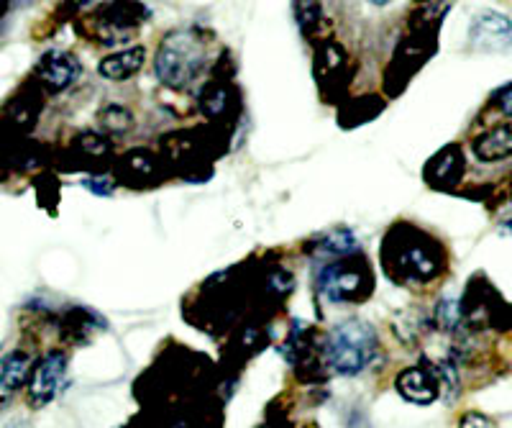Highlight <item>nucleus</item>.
<instances>
[{"label":"nucleus","instance_id":"nucleus-15","mask_svg":"<svg viewBox=\"0 0 512 428\" xmlns=\"http://www.w3.org/2000/svg\"><path fill=\"white\" fill-rule=\"evenodd\" d=\"M461 172H464V154L459 152V147H446L428 167V180L436 185H451L459 180Z\"/></svg>","mask_w":512,"mask_h":428},{"label":"nucleus","instance_id":"nucleus-8","mask_svg":"<svg viewBox=\"0 0 512 428\" xmlns=\"http://www.w3.org/2000/svg\"><path fill=\"white\" fill-rule=\"evenodd\" d=\"M469 39L482 52H507V49H512V21L495 11L477 13Z\"/></svg>","mask_w":512,"mask_h":428},{"label":"nucleus","instance_id":"nucleus-13","mask_svg":"<svg viewBox=\"0 0 512 428\" xmlns=\"http://www.w3.org/2000/svg\"><path fill=\"white\" fill-rule=\"evenodd\" d=\"M472 149L482 162H500V159L512 157V124L497 126V129L477 136Z\"/></svg>","mask_w":512,"mask_h":428},{"label":"nucleus","instance_id":"nucleus-27","mask_svg":"<svg viewBox=\"0 0 512 428\" xmlns=\"http://www.w3.org/2000/svg\"><path fill=\"white\" fill-rule=\"evenodd\" d=\"M369 3H374V6H387L390 0H369Z\"/></svg>","mask_w":512,"mask_h":428},{"label":"nucleus","instance_id":"nucleus-21","mask_svg":"<svg viewBox=\"0 0 512 428\" xmlns=\"http://www.w3.org/2000/svg\"><path fill=\"white\" fill-rule=\"evenodd\" d=\"M126 170L134 177H149L154 172V157L146 152H134L126 157Z\"/></svg>","mask_w":512,"mask_h":428},{"label":"nucleus","instance_id":"nucleus-23","mask_svg":"<svg viewBox=\"0 0 512 428\" xmlns=\"http://www.w3.org/2000/svg\"><path fill=\"white\" fill-rule=\"evenodd\" d=\"M492 103H495L497 111L505 113V116L512 118V83L505 85V88L497 90V93L492 95Z\"/></svg>","mask_w":512,"mask_h":428},{"label":"nucleus","instance_id":"nucleus-25","mask_svg":"<svg viewBox=\"0 0 512 428\" xmlns=\"http://www.w3.org/2000/svg\"><path fill=\"white\" fill-rule=\"evenodd\" d=\"M6 428H34V426H31L29 421H24V418H16V421H11V423H8Z\"/></svg>","mask_w":512,"mask_h":428},{"label":"nucleus","instance_id":"nucleus-10","mask_svg":"<svg viewBox=\"0 0 512 428\" xmlns=\"http://www.w3.org/2000/svg\"><path fill=\"white\" fill-rule=\"evenodd\" d=\"M31 357L26 352H11L0 357V411L13 400V395L29 382Z\"/></svg>","mask_w":512,"mask_h":428},{"label":"nucleus","instance_id":"nucleus-22","mask_svg":"<svg viewBox=\"0 0 512 428\" xmlns=\"http://www.w3.org/2000/svg\"><path fill=\"white\" fill-rule=\"evenodd\" d=\"M77 147H80V152L88 154V157H105L108 154V141L98 134H82L77 139Z\"/></svg>","mask_w":512,"mask_h":428},{"label":"nucleus","instance_id":"nucleus-17","mask_svg":"<svg viewBox=\"0 0 512 428\" xmlns=\"http://www.w3.org/2000/svg\"><path fill=\"white\" fill-rule=\"evenodd\" d=\"M354 249H356V239L349 234V231H333V234L320 239V247L315 249V254H318V257L341 259V257H349Z\"/></svg>","mask_w":512,"mask_h":428},{"label":"nucleus","instance_id":"nucleus-19","mask_svg":"<svg viewBox=\"0 0 512 428\" xmlns=\"http://www.w3.org/2000/svg\"><path fill=\"white\" fill-rule=\"evenodd\" d=\"M100 124H103L108 131H113V134H123V131L131 129L134 116H131L128 108L118 106V103H111V106H105L103 111H100Z\"/></svg>","mask_w":512,"mask_h":428},{"label":"nucleus","instance_id":"nucleus-12","mask_svg":"<svg viewBox=\"0 0 512 428\" xmlns=\"http://www.w3.org/2000/svg\"><path fill=\"white\" fill-rule=\"evenodd\" d=\"M146 62V49L144 47H131V49H121V52H113L111 57H105L100 62V75L108 77V80H128V77H134L136 72L144 67Z\"/></svg>","mask_w":512,"mask_h":428},{"label":"nucleus","instance_id":"nucleus-14","mask_svg":"<svg viewBox=\"0 0 512 428\" xmlns=\"http://www.w3.org/2000/svg\"><path fill=\"white\" fill-rule=\"evenodd\" d=\"M285 357L290 359L295 367H300V370L315 357V334L308 323H295V326H292L290 339H287L285 344Z\"/></svg>","mask_w":512,"mask_h":428},{"label":"nucleus","instance_id":"nucleus-7","mask_svg":"<svg viewBox=\"0 0 512 428\" xmlns=\"http://www.w3.org/2000/svg\"><path fill=\"white\" fill-rule=\"evenodd\" d=\"M80 72L82 67L80 62H77L75 54H67L62 52V49H52V52H47L39 59L34 77H36V83L47 90V93L57 95L62 93V90L70 88V85H75Z\"/></svg>","mask_w":512,"mask_h":428},{"label":"nucleus","instance_id":"nucleus-1","mask_svg":"<svg viewBox=\"0 0 512 428\" xmlns=\"http://www.w3.org/2000/svg\"><path fill=\"white\" fill-rule=\"evenodd\" d=\"M438 244L408 229H395L384 244V267L395 282L420 285L443 270Z\"/></svg>","mask_w":512,"mask_h":428},{"label":"nucleus","instance_id":"nucleus-11","mask_svg":"<svg viewBox=\"0 0 512 428\" xmlns=\"http://www.w3.org/2000/svg\"><path fill=\"white\" fill-rule=\"evenodd\" d=\"M346 54L344 49L338 47L336 42H323L320 44L318 54H315V80L320 88H344L346 85Z\"/></svg>","mask_w":512,"mask_h":428},{"label":"nucleus","instance_id":"nucleus-6","mask_svg":"<svg viewBox=\"0 0 512 428\" xmlns=\"http://www.w3.org/2000/svg\"><path fill=\"white\" fill-rule=\"evenodd\" d=\"M67 385V354L49 352L31 367L29 375V403L34 408H44L52 403Z\"/></svg>","mask_w":512,"mask_h":428},{"label":"nucleus","instance_id":"nucleus-26","mask_svg":"<svg viewBox=\"0 0 512 428\" xmlns=\"http://www.w3.org/2000/svg\"><path fill=\"white\" fill-rule=\"evenodd\" d=\"M8 13V0H0V18Z\"/></svg>","mask_w":512,"mask_h":428},{"label":"nucleus","instance_id":"nucleus-5","mask_svg":"<svg viewBox=\"0 0 512 428\" xmlns=\"http://www.w3.org/2000/svg\"><path fill=\"white\" fill-rule=\"evenodd\" d=\"M149 18V8L139 0H111L95 11V36L100 44L123 42Z\"/></svg>","mask_w":512,"mask_h":428},{"label":"nucleus","instance_id":"nucleus-28","mask_svg":"<svg viewBox=\"0 0 512 428\" xmlns=\"http://www.w3.org/2000/svg\"><path fill=\"white\" fill-rule=\"evenodd\" d=\"M72 3H77V6H88L90 0H72Z\"/></svg>","mask_w":512,"mask_h":428},{"label":"nucleus","instance_id":"nucleus-18","mask_svg":"<svg viewBox=\"0 0 512 428\" xmlns=\"http://www.w3.org/2000/svg\"><path fill=\"white\" fill-rule=\"evenodd\" d=\"M228 106V85H223L221 80H210L208 85L200 93V108H203L208 116H221Z\"/></svg>","mask_w":512,"mask_h":428},{"label":"nucleus","instance_id":"nucleus-9","mask_svg":"<svg viewBox=\"0 0 512 428\" xmlns=\"http://www.w3.org/2000/svg\"><path fill=\"white\" fill-rule=\"evenodd\" d=\"M397 393L415 405H428L443 393L441 375L433 364H420V367H408L400 372L395 380Z\"/></svg>","mask_w":512,"mask_h":428},{"label":"nucleus","instance_id":"nucleus-20","mask_svg":"<svg viewBox=\"0 0 512 428\" xmlns=\"http://www.w3.org/2000/svg\"><path fill=\"white\" fill-rule=\"evenodd\" d=\"M295 16L300 31L310 36L320 26V16H323L320 13V0H295Z\"/></svg>","mask_w":512,"mask_h":428},{"label":"nucleus","instance_id":"nucleus-4","mask_svg":"<svg viewBox=\"0 0 512 428\" xmlns=\"http://www.w3.org/2000/svg\"><path fill=\"white\" fill-rule=\"evenodd\" d=\"M372 285L374 280L367 264L354 259L351 254L323 267L318 277V293L333 305L367 300L372 293Z\"/></svg>","mask_w":512,"mask_h":428},{"label":"nucleus","instance_id":"nucleus-2","mask_svg":"<svg viewBox=\"0 0 512 428\" xmlns=\"http://www.w3.org/2000/svg\"><path fill=\"white\" fill-rule=\"evenodd\" d=\"M154 67H157V77L167 88L185 90L195 80H200L203 70L208 67V47L198 31H172L159 47Z\"/></svg>","mask_w":512,"mask_h":428},{"label":"nucleus","instance_id":"nucleus-3","mask_svg":"<svg viewBox=\"0 0 512 428\" xmlns=\"http://www.w3.org/2000/svg\"><path fill=\"white\" fill-rule=\"evenodd\" d=\"M379 352L377 331L367 321H346L328 334L323 344V364L336 375L354 377L374 362Z\"/></svg>","mask_w":512,"mask_h":428},{"label":"nucleus","instance_id":"nucleus-16","mask_svg":"<svg viewBox=\"0 0 512 428\" xmlns=\"http://www.w3.org/2000/svg\"><path fill=\"white\" fill-rule=\"evenodd\" d=\"M95 321H98V316H95V313L75 308V311L64 316L62 329H64V334H67V339H70L72 344H77V341H88L90 336H93Z\"/></svg>","mask_w":512,"mask_h":428},{"label":"nucleus","instance_id":"nucleus-24","mask_svg":"<svg viewBox=\"0 0 512 428\" xmlns=\"http://www.w3.org/2000/svg\"><path fill=\"white\" fill-rule=\"evenodd\" d=\"M459 428H497V423L492 421L489 416H484V413L472 411V413H466V416L461 418Z\"/></svg>","mask_w":512,"mask_h":428}]
</instances>
